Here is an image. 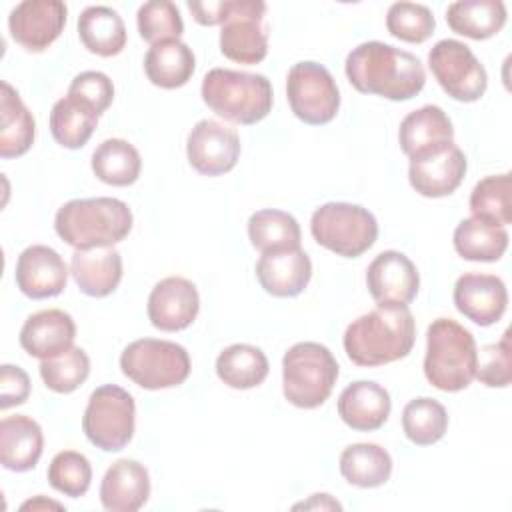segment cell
I'll return each instance as SVG.
<instances>
[{
  "instance_id": "obj_1",
  "label": "cell",
  "mask_w": 512,
  "mask_h": 512,
  "mask_svg": "<svg viewBox=\"0 0 512 512\" xmlns=\"http://www.w3.org/2000/svg\"><path fill=\"white\" fill-rule=\"evenodd\" d=\"M346 78L362 94L388 100H410L426 84L422 62L400 48L380 40L362 42L346 56Z\"/></svg>"
},
{
  "instance_id": "obj_2",
  "label": "cell",
  "mask_w": 512,
  "mask_h": 512,
  "mask_svg": "<svg viewBox=\"0 0 512 512\" xmlns=\"http://www.w3.org/2000/svg\"><path fill=\"white\" fill-rule=\"evenodd\" d=\"M414 340L416 322L408 306H378L348 324L342 344L356 366L374 368L406 358Z\"/></svg>"
},
{
  "instance_id": "obj_3",
  "label": "cell",
  "mask_w": 512,
  "mask_h": 512,
  "mask_svg": "<svg viewBox=\"0 0 512 512\" xmlns=\"http://www.w3.org/2000/svg\"><path fill=\"white\" fill-rule=\"evenodd\" d=\"M132 222V210L124 200L76 198L58 208L54 230L74 250H88L122 242L130 234Z\"/></svg>"
},
{
  "instance_id": "obj_4",
  "label": "cell",
  "mask_w": 512,
  "mask_h": 512,
  "mask_svg": "<svg viewBox=\"0 0 512 512\" xmlns=\"http://www.w3.org/2000/svg\"><path fill=\"white\" fill-rule=\"evenodd\" d=\"M200 94L216 116L242 126L264 120L274 102L272 84L264 74L230 68L208 70Z\"/></svg>"
},
{
  "instance_id": "obj_5",
  "label": "cell",
  "mask_w": 512,
  "mask_h": 512,
  "mask_svg": "<svg viewBox=\"0 0 512 512\" xmlns=\"http://www.w3.org/2000/svg\"><path fill=\"white\" fill-rule=\"evenodd\" d=\"M476 340L452 318H436L426 332L424 376L442 392H460L476 376Z\"/></svg>"
},
{
  "instance_id": "obj_6",
  "label": "cell",
  "mask_w": 512,
  "mask_h": 512,
  "mask_svg": "<svg viewBox=\"0 0 512 512\" xmlns=\"http://www.w3.org/2000/svg\"><path fill=\"white\" fill-rule=\"evenodd\" d=\"M340 366L320 342H298L282 358V390L286 400L304 410L322 406L338 380Z\"/></svg>"
},
{
  "instance_id": "obj_7",
  "label": "cell",
  "mask_w": 512,
  "mask_h": 512,
  "mask_svg": "<svg viewBox=\"0 0 512 512\" xmlns=\"http://www.w3.org/2000/svg\"><path fill=\"white\" fill-rule=\"evenodd\" d=\"M312 238L342 258H358L378 238V222L370 210L350 202H326L310 218Z\"/></svg>"
},
{
  "instance_id": "obj_8",
  "label": "cell",
  "mask_w": 512,
  "mask_h": 512,
  "mask_svg": "<svg viewBox=\"0 0 512 512\" xmlns=\"http://www.w3.org/2000/svg\"><path fill=\"white\" fill-rule=\"evenodd\" d=\"M122 374L144 390H164L186 382L192 370L184 346L172 340L140 338L130 342L120 356Z\"/></svg>"
},
{
  "instance_id": "obj_9",
  "label": "cell",
  "mask_w": 512,
  "mask_h": 512,
  "mask_svg": "<svg viewBox=\"0 0 512 512\" xmlns=\"http://www.w3.org/2000/svg\"><path fill=\"white\" fill-rule=\"evenodd\" d=\"M136 428V404L128 390L116 384L98 386L86 404L82 430L90 444L104 452L128 446Z\"/></svg>"
},
{
  "instance_id": "obj_10",
  "label": "cell",
  "mask_w": 512,
  "mask_h": 512,
  "mask_svg": "<svg viewBox=\"0 0 512 512\" xmlns=\"http://www.w3.org/2000/svg\"><path fill=\"white\" fill-rule=\"evenodd\" d=\"M286 96L298 120L322 126L334 120L340 108V92L330 70L318 62H296L286 76Z\"/></svg>"
},
{
  "instance_id": "obj_11",
  "label": "cell",
  "mask_w": 512,
  "mask_h": 512,
  "mask_svg": "<svg viewBox=\"0 0 512 512\" xmlns=\"http://www.w3.org/2000/svg\"><path fill=\"white\" fill-rule=\"evenodd\" d=\"M428 68L440 88L458 102H476L486 92V68L460 40H438L428 52Z\"/></svg>"
},
{
  "instance_id": "obj_12",
  "label": "cell",
  "mask_w": 512,
  "mask_h": 512,
  "mask_svg": "<svg viewBox=\"0 0 512 512\" xmlns=\"http://www.w3.org/2000/svg\"><path fill=\"white\" fill-rule=\"evenodd\" d=\"M266 2L232 0L230 14L220 30V52L238 64H258L268 54V30L264 26Z\"/></svg>"
},
{
  "instance_id": "obj_13",
  "label": "cell",
  "mask_w": 512,
  "mask_h": 512,
  "mask_svg": "<svg viewBox=\"0 0 512 512\" xmlns=\"http://www.w3.org/2000/svg\"><path fill=\"white\" fill-rule=\"evenodd\" d=\"M190 166L202 176H222L230 172L240 158L238 132L218 120H198L186 140Z\"/></svg>"
},
{
  "instance_id": "obj_14",
  "label": "cell",
  "mask_w": 512,
  "mask_h": 512,
  "mask_svg": "<svg viewBox=\"0 0 512 512\" xmlns=\"http://www.w3.org/2000/svg\"><path fill=\"white\" fill-rule=\"evenodd\" d=\"M68 8L60 0H24L10 10L8 30L28 52H44L64 30Z\"/></svg>"
},
{
  "instance_id": "obj_15",
  "label": "cell",
  "mask_w": 512,
  "mask_h": 512,
  "mask_svg": "<svg viewBox=\"0 0 512 512\" xmlns=\"http://www.w3.org/2000/svg\"><path fill=\"white\" fill-rule=\"evenodd\" d=\"M366 286L378 306H408L418 294L420 274L406 254L384 250L368 264Z\"/></svg>"
},
{
  "instance_id": "obj_16",
  "label": "cell",
  "mask_w": 512,
  "mask_h": 512,
  "mask_svg": "<svg viewBox=\"0 0 512 512\" xmlns=\"http://www.w3.org/2000/svg\"><path fill=\"white\" fill-rule=\"evenodd\" d=\"M148 320L162 332L186 330L198 316L200 296L188 278L168 276L154 284L148 296Z\"/></svg>"
},
{
  "instance_id": "obj_17",
  "label": "cell",
  "mask_w": 512,
  "mask_h": 512,
  "mask_svg": "<svg viewBox=\"0 0 512 512\" xmlns=\"http://www.w3.org/2000/svg\"><path fill=\"white\" fill-rule=\"evenodd\" d=\"M452 298L456 310L478 326L496 324L508 308L506 284L496 274H462L454 284Z\"/></svg>"
},
{
  "instance_id": "obj_18",
  "label": "cell",
  "mask_w": 512,
  "mask_h": 512,
  "mask_svg": "<svg viewBox=\"0 0 512 512\" xmlns=\"http://www.w3.org/2000/svg\"><path fill=\"white\" fill-rule=\"evenodd\" d=\"M68 266L64 258L50 246L32 244L24 248L16 260V286L32 300L58 296L68 282Z\"/></svg>"
},
{
  "instance_id": "obj_19",
  "label": "cell",
  "mask_w": 512,
  "mask_h": 512,
  "mask_svg": "<svg viewBox=\"0 0 512 512\" xmlns=\"http://www.w3.org/2000/svg\"><path fill=\"white\" fill-rule=\"evenodd\" d=\"M398 142L410 160H420L452 146L454 128L440 106L426 104L404 116L398 130Z\"/></svg>"
},
{
  "instance_id": "obj_20",
  "label": "cell",
  "mask_w": 512,
  "mask_h": 512,
  "mask_svg": "<svg viewBox=\"0 0 512 512\" xmlns=\"http://www.w3.org/2000/svg\"><path fill=\"white\" fill-rule=\"evenodd\" d=\"M76 324L60 308L38 310L26 318L20 330V346L34 358L46 360L74 346Z\"/></svg>"
},
{
  "instance_id": "obj_21",
  "label": "cell",
  "mask_w": 512,
  "mask_h": 512,
  "mask_svg": "<svg viewBox=\"0 0 512 512\" xmlns=\"http://www.w3.org/2000/svg\"><path fill=\"white\" fill-rule=\"evenodd\" d=\"M466 156L452 144L446 150L432 154L428 158L410 160L408 180L410 186L426 198L450 196L464 180L466 174Z\"/></svg>"
},
{
  "instance_id": "obj_22",
  "label": "cell",
  "mask_w": 512,
  "mask_h": 512,
  "mask_svg": "<svg viewBox=\"0 0 512 512\" xmlns=\"http://www.w3.org/2000/svg\"><path fill=\"white\" fill-rule=\"evenodd\" d=\"M150 496V474L138 460L120 458L100 482V502L110 512H136Z\"/></svg>"
},
{
  "instance_id": "obj_23",
  "label": "cell",
  "mask_w": 512,
  "mask_h": 512,
  "mask_svg": "<svg viewBox=\"0 0 512 512\" xmlns=\"http://www.w3.org/2000/svg\"><path fill=\"white\" fill-rule=\"evenodd\" d=\"M390 408L388 390L372 380H356L338 396V416L348 428L358 432H372L384 426Z\"/></svg>"
},
{
  "instance_id": "obj_24",
  "label": "cell",
  "mask_w": 512,
  "mask_h": 512,
  "mask_svg": "<svg viewBox=\"0 0 512 512\" xmlns=\"http://www.w3.org/2000/svg\"><path fill=\"white\" fill-rule=\"evenodd\" d=\"M260 286L276 298L298 296L312 278V262L302 248L262 254L256 262Z\"/></svg>"
},
{
  "instance_id": "obj_25",
  "label": "cell",
  "mask_w": 512,
  "mask_h": 512,
  "mask_svg": "<svg viewBox=\"0 0 512 512\" xmlns=\"http://www.w3.org/2000/svg\"><path fill=\"white\" fill-rule=\"evenodd\" d=\"M70 274L86 296L104 298L112 294L122 280V256L114 246L74 250Z\"/></svg>"
},
{
  "instance_id": "obj_26",
  "label": "cell",
  "mask_w": 512,
  "mask_h": 512,
  "mask_svg": "<svg viewBox=\"0 0 512 512\" xmlns=\"http://www.w3.org/2000/svg\"><path fill=\"white\" fill-rule=\"evenodd\" d=\"M44 450V434L40 424L26 416H6L0 422V462L6 470H32Z\"/></svg>"
},
{
  "instance_id": "obj_27",
  "label": "cell",
  "mask_w": 512,
  "mask_h": 512,
  "mask_svg": "<svg viewBox=\"0 0 512 512\" xmlns=\"http://www.w3.org/2000/svg\"><path fill=\"white\" fill-rule=\"evenodd\" d=\"M78 36L82 46L102 58L120 54L126 46V26L110 6H88L78 16Z\"/></svg>"
},
{
  "instance_id": "obj_28",
  "label": "cell",
  "mask_w": 512,
  "mask_h": 512,
  "mask_svg": "<svg viewBox=\"0 0 512 512\" xmlns=\"http://www.w3.org/2000/svg\"><path fill=\"white\" fill-rule=\"evenodd\" d=\"M196 68L194 52L182 40L160 42L148 48L144 56V72L148 80L164 90L184 86Z\"/></svg>"
},
{
  "instance_id": "obj_29",
  "label": "cell",
  "mask_w": 512,
  "mask_h": 512,
  "mask_svg": "<svg viewBox=\"0 0 512 512\" xmlns=\"http://www.w3.org/2000/svg\"><path fill=\"white\" fill-rule=\"evenodd\" d=\"M0 156L18 158L26 154L36 136V122L18 92L4 80L0 94Z\"/></svg>"
},
{
  "instance_id": "obj_30",
  "label": "cell",
  "mask_w": 512,
  "mask_h": 512,
  "mask_svg": "<svg viewBox=\"0 0 512 512\" xmlns=\"http://www.w3.org/2000/svg\"><path fill=\"white\" fill-rule=\"evenodd\" d=\"M446 22L452 32L486 40L498 34L506 24V6L500 0H460L446 8Z\"/></svg>"
},
{
  "instance_id": "obj_31",
  "label": "cell",
  "mask_w": 512,
  "mask_h": 512,
  "mask_svg": "<svg viewBox=\"0 0 512 512\" xmlns=\"http://www.w3.org/2000/svg\"><path fill=\"white\" fill-rule=\"evenodd\" d=\"M452 244L456 254L464 260L496 262L508 248V232L504 226H496L470 216L458 222Z\"/></svg>"
},
{
  "instance_id": "obj_32",
  "label": "cell",
  "mask_w": 512,
  "mask_h": 512,
  "mask_svg": "<svg viewBox=\"0 0 512 512\" xmlns=\"http://www.w3.org/2000/svg\"><path fill=\"white\" fill-rule=\"evenodd\" d=\"M340 474L352 486L378 488L390 480L392 458L380 444H350L340 454Z\"/></svg>"
},
{
  "instance_id": "obj_33",
  "label": "cell",
  "mask_w": 512,
  "mask_h": 512,
  "mask_svg": "<svg viewBox=\"0 0 512 512\" xmlns=\"http://www.w3.org/2000/svg\"><path fill=\"white\" fill-rule=\"evenodd\" d=\"M266 354L252 344H230L216 358L218 378L234 390H250L260 386L268 376Z\"/></svg>"
},
{
  "instance_id": "obj_34",
  "label": "cell",
  "mask_w": 512,
  "mask_h": 512,
  "mask_svg": "<svg viewBox=\"0 0 512 512\" xmlns=\"http://www.w3.org/2000/svg\"><path fill=\"white\" fill-rule=\"evenodd\" d=\"M248 238L258 252L268 254L300 248L302 232L298 220L292 214L284 210L264 208L256 210L248 218Z\"/></svg>"
},
{
  "instance_id": "obj_35",
  "label": "cell",
  "mask_w": 512,
  "mask_h": 512,
  "mask_svg": "<svg viewBox=\"0 0 512 512\" xmlns=\"http://www.w3.org/2000/svg\"><path fill=\"white\" fill-rule=\"evenodd\" d=\"M142 170L140 152L124 138H108L92 152V172L110 186H130Z\"/></svg>"
},
{
  "instance_id": "obj_36",
  "label": "cell",
  "mask_w": 512,
  "mask_h": 512,
  "mask_svg": "<svg viewBox=\"0 0 512 512\" xmlns=\"http://www.w3.org/2000/svg\"><path fill=\"white\" fill-rule=\"evenodd\" d=\"M98 118L94 108L66 94L50 110V132L60 146L76 150L90 140Z\"/></svg>"
},
{
  "instance_id": "obj_37",
  "label": "cell",
  "mask_w": 512,
  "mask_h": 512,
  "mask_svg": "<svg viewBox=\"0 0 512 512\" xmlns=\"http://www.w3.org/2000/svg\"><path fill=\"white\" fill-rule=\"evenodd\" d=\"M472 216L496 224L508 226L512 222V180L510 172L492 174L482 178L470 194Z\"/></svg>"
},
{
  "instance_id": "obj_38",
  "label": "cell",
  "mask_w": 512,
  "mask_h": 512,
  "mask_svg": "<svg viewBox=\"0 0 512 512\" xmlns=\"http://www.w3.org/2000/svg\"><path fill=\"white\" fill-rule=\"evenodd\" d=\"M402 430L416 446L436 444L448 430V412L434 398H414L402 410Z\"/></svg>"
},
{
  "instance_id": "obj_39",
  "label": "cell",
  "mask_w": 512,
  "mask_h": 512,
  "mask_svg": "<svg viewBox=\"0 0 512 512\" xmlns=\"http://www.w3.org/2000/svg\"><path fill=\"white\" fill-rule=\"evenodd\" d=\"M88 374L90 358L78 346H72L62 354L40 362V378L46 388L56 394H70L78 390L86 382Z\"/></svg>"
},
{
  "instance_id": "obj_40",
  "label": "cell",
  "mask_w": 512,
  "mask_h": 512,
  "mask_svg": "<svg viewBox=\"0 0 512 512\" xmlns=\"http://www.w3.org/2000/svg\"><path fill=\"white\" fill-rule=\"evenodd\" d=\"M136 24L140 38L154 44L180 40L184 32V22L180 10L170 0H150L138 8Z\"/></svg>"
},
{
  "instance_id": "obj_41",
  "label": "cell",
  "mask_w": 512,
  "mask_h": 512,
  "mask_svg": "<svg viewBox=\"0 0 512 512\" xmlns=\"http://www.w3.org/2000/svg\"><path fill=\"white\" fill-rule=\"evenodd\" d=\"M388 32L410 44L426 42L436 28L434 14L428 6L416 2H394L386 14Z\"/></svg>"
},
{
  "instance_id": "obj_42",
  "label": "cell",
  "mask_w": 512,
  "mask_h": 512,
  "mask_svg": "<svg viewBox=\"0 0 512 512\" xmlns=\"http://www.w3.org/2000/svg\"><path fill=\"white\" fill-rule=\"evenodd\" d=\"M48 482L56 492L64 496H84L92 482L90 460L76 450L58 452L48 466Z\"/></svg>"
},
{
  "instance_id": "obj_43",
  "label": "cell",
  "mask_w": 512,
  "mask_h": 512,
  "mask_svg": "<svg viewBox=\"0 0 512 512\" xmlns=\"http://www.w3.org/2000/svg\"><path fill=\"white\" fill-rule=\"evenodd\" d=\"M488 388H506L512 380V352H510V332L506 330L496 344L482 348L478 356L476 376Z\"/></svg>"
},
{
  "instance_id": "obj_44",
  "label": "cell",
  "mask_w": 512,
  "mask_h": 512,
  "mask_svg": "<svg viewBox=\"0 0 512 512\" xmlns=\"http://www.w3.org/2000/svg\"><path fill=\"white\" fill-rule=\"evenodd\" d=\"M68 96L82 100L102 116L114 100V84L108 74L100 70H86L72 78L68 86Z\"/></svg>"
},
{
  "instance_id": "obj_45",
  "label": "cell",
  "mask_w": 512,
  "mask_h": 512,
  "mask_svg": "<svg viewBox=\"0 0 512 512\" xmlns=\"http://www.w3.org/2000/svg\"><path fill=\"white\" fill-rule=\"evenodd\" d=\"M30 396V378L20 366L2 364L0 366V408L8 410L12 406L24 404Z\"/></svg>"
},
{
  "instance_id": "obj_46",
  "label": "cell",
  "mask_w": 512,
  "mask_h": 512,
  "mask_svg": "<svg viewBox=\"0 0 512 512\" xmlns=\"http://www.w3.org/2000/svg\"><path fill=\"white\" fill-rule=\"evenodd\" d=\"M232 8V0H190L188 10L202 26L224 24Z\"/></svg>"
},
{
  "instance_id": "obj_47",
  "label": "cell",
  "mask_w": 512,
  "mask_h": 512,
  "mask_svg": "<svg viewBox=\"0 0 512 512\" xmlns=\"http://www.w3.org/2000/svg\"><path fill=\"white\" fill-rule=\"evenodd\" d=\"M294 508H306V510H310V508H320V510H324V508H332V510H340L342 506H340V502L332 500V498H330V494H312V498H310V500L300 502V504H296Z\"/></svg>"
},
{
  "instance_id": "obj_48",
  "label": "cell",
  "mask_w": 512,
  "mask_h": 512,
  "mask_svg": "<svg viewBox=\"0 0 512 512\" xmlns=\"http://www.w3.org/2000/svg\"><path fill=\"white\" fill-rule=\"evenodd\" d=\"M48 508H54V510H64V506L56 500H46L44 496H36L32 500H26L24 504H20V510H48Z\"/></svg>"
}]
</instances>
